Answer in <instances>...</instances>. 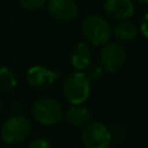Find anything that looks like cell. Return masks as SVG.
<instances>
[{"instance_id": "obj_14", "label": "cell", "mask_w": 148, "mask_h": 148, "mask_svg": "<svg viewBox=\"0 0 148 148\" xmlns=\"http://www.w3.org/2000/svg\"><path fill=\"white\" fill-rule=\"evenodd\" d=\"M18 1H20V5L27 10L40 9L47 2V0H18Z\"/></svg>"}, {"instance_id": "obj_17", "label": "cell", "mask_w": 148, "mask_h": 148, "mask_svg": "<svg viewBox=\"0 0 148 148\" xmlns=\"http://www.w3.org/2000/svg\"><path fill=\"white\" fill-rule=\"evenodd\" d=\"M140 31L142 32V35L146 38H148V12H146L145 15L141 18V22H140Z\"/></svg>"}, {"instance_id": "obj_9", "label": "cell", "mask_w": 148, "mask_h": 148, "mask_svg": "<svg viewBox=\"0 0 148 148\" xmlns=\"http://www.w3.org/2000/svg\"><path fill=\"white\" fill-rule=\"evenodd\" d=\"M104 12L109 17L119 22L132 17L135 7L132 0H105Z\"/></svg>"}, {"instance_id": "obj_15", "label": "cell", "mask_w": 148, "mask_h": 148, "mask_svg": "<svg viewBox=\"0 0 148 148\" xmlns=\"http://www.w3.org/2000/svg\"><path fill=\"white\" fill-rule=\"evenodd\" d=\"M88 72L86 73L87 77L89 79V81H96L98 79H101V76L103 75V68L101 66H94V67H88L87 68Z\"/></svg>"}, {"instance_id": "obj_10", "label": "cell", "mask_w": 148, "mask_h": 148, "mask_svg": "<svg viewBox=\"0 0 148 148\" xmlns=\"http://www.w3.org/2000/svg\"><path fill=\"white\" fill-rule=\"evenodd\" d=\"M90 61H91V52L89 46L83 42L77 43L71 56L72 66L76 69V72H83L90 66Z\"/></svg>"}, {"instance_id": "obj_12", "label": "cell", "mask_w": 148, "mask_h": 148, "mask_svg": "<svg viewBox=\"0 0 148 148\" xmlns=\"http://www.w3.org/2000/svg\"><path fill=\"white\" fill-rule=\"evenodd\" d=\"M112 32H113V35L116 36V38L118 40L127 43V42H131V40L136 38V36H138V28L131 21L125 20V21H119L114 25Z\"/></svg>"}, {"instance_id": "obj_8", "label": "cell", "mask_w": 148, "mask_h": 148, "mask_svg": "<svg viewBox=\"0 0 148 148\" xmlns=\"http://www.w3.org/2000/svg\"><path fill=\"white\" fill-rule=\"evenodd\" d=\"M59 76L60 73L58 71H53L39 65L30 67L27 72V81L29 86L37 89H42L51 86Z\"/></svg>"}, {"instance_id": "obj_5", "label": "cell", "mask_w": 148, "mask_h": 148, "mask_svg": "<svg viewBox=\"0 0 148 148\" xmlns=\"http://www.w3.org/2000/svg\"><path fill=\"white\" fill-rule=\"evenodd\" d=\"M111 140L112 134L104 124L92 121L84 125L82 141L86 148H109Z\"/></svg>"}, {"instance_id": "obj_11", "label": "cell", "mask_w": 148, "mask_h": 148, "mask_svg": "<svg viewBox=\"0 0 148 148\" xmlns=\"http://www.w3.org/2000/svg\"><path fill=\"white\" fill-rule=\"evenodd\" d=\"M90 117H91L90 111L82 104L72 105L65 113V118H66L67 123L73 126L87 125L90 120Z\"/></svg>"}, {"instance_id": "obj_7", "label": "cell", "mask_w": 148, "mask_h": 148, "mask_svg": "<svg viewBox=\"0 0 148 148\" xmlns=\"http://www.w3.org/2000/svg\"><path fill=\"white\" fill-rule=\"evenodd\" d=\"M47 10L53 18L60 22H71L79 14L74 0H47Z\"/></svg>"}, {"instance_id": "obj_1", "label": "cell", "mask_w": 148, "mask_h": 148, "mask_svg": "<svg viewBox=\"0 0 148 148\" xmlns=\"http://www.w3.org/2000/svg\"><path fill=\"white\" fill-rule=\"evenodd\" d=\"M82 34L88 43L94 46L105 45L112 34L110 23L99 15H88L82 23Z\"/></svg>"}, {"instance_id": "obj_3", "label": "cell", "mask_w": 148, "mask_h": 148, "mask_svg": "<svg viewBox=\"0 0 148 148\" xmlns=\"http://www.w3.org/2000/svg\"><path fill=\"white\" fill-rule=\"evenodd\" d=\"M32 116L42 125L52 126L61 120L64 110L59 102L50 97L37 99L32 105Z\"/></svg>"}, {"instance_id": "obj_19", "label": "cell", "mask_w": 148, "mask_h": 148, "mask_svg": "<svg viewBox=\"0 0 148 148\" xmlns=\"http://www.w3.org/2000/svg\"><path fill=\"white\" fill-rule=\"evenodd\" d=\"M0 105H1V102H0Z\"/></svg>"}, {"instance_id": "obj_6", "label": "cell", "mask_w": 148, "mask_h": 148, "mask_svg": "<svg viewBox=\"0 0 148 148\" xmlns=\"http://www.w3.org/2000/svg\"><path fill=\"white\" fill-rule=\"evenodd\" d=\"M126 59V53L119 43L111 42L103 45L101 53H99V61L101 67L103 71H106L109 73H114L119 71Z\"/></svg>"}, {"instance_id": "obj_4", "label": "cell", "mask_w": 148, "mask_h": 148, "mask_svg": "<svg viewBox=\"0 0 148 148\" xmlns=\"http://www.w3.org/2000/svg\"><path fill=\"white\" fill-rule=\"evenodd\" d=\"M30 121L21 116L14 114L9 117L1 127V138L8 145H16L23 141L30 133Z\"/></svg>"}, {"instance_id": "obj_2", "label": "cell", "mask_w": 148, "mask_h": 148, "mask_svg": "<svg viewBox=\"0 0 148 148\" xmlns=\"http://www.w3.org/2000/svg\"><path fill=\"white\" fill-rule=\"evenodd\" d=\"M62 90L72 105H79L86 102L90 95V81L84 72H75L65 80Z\"/></svg>"}, {"instance_id": "obj_18", "label": "cell", "mask_w": 148, "mask_h": 148, "mask_svg": "<svg viewBox=\"0 0 148 148\" xmlns=\"http://www.w3.org/2000/svg\"><path fill=\"white\" fill-rule=\"evenodd\" d=\"M132 1H135V2L141 3V5H148V0H132Z\"/></svg>"}, {"instance_id": "obj_16", "label": "cell", "mask_w": 148, "mask_h": 148, "mask_svg": "<svg viewBox=\"0 0 148 148\" xmlns=\"http://www.w3.org/2000/svg\"><path fill=\"white\" fill-rule=\"evenodd\" d=\"M29 148H52V146H51V143H50L46 139H44V138H38V139H35V140L30 143Z\"/></svg>"}, {"instance_id": "obj_13", "label": "cell", "mask_w": 148, "mask_h": 148, "mask_svg": "<svg viewBox=\"0 0 148 148\" xmlns=\"http://www.w3.org/2000/svg\"><path fill=\"white\" fill-rule=\"evenodd\" d=\"M16 86L15 74L7 67H0V90L10 91Z\"/></svg>"}]
</instances>
